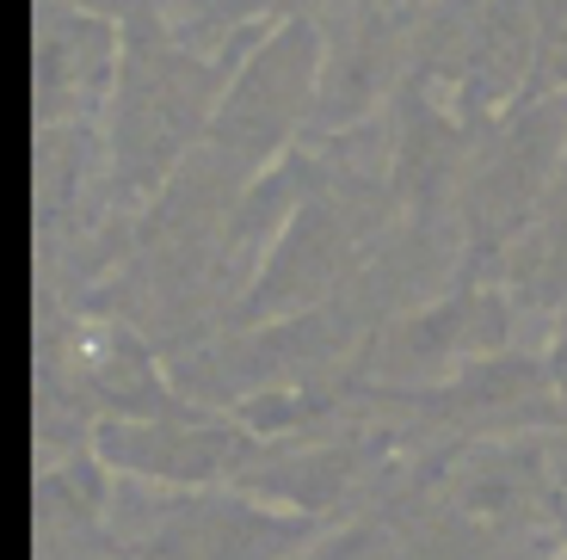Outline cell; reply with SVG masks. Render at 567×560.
I'll use <instances>...</instances> for the list:
<instances>
[{"instance_id":"6da1fadb","label":"cell","mask_w":567,"mask_h":560,"mask_svg":"<svg viewBox=\"0 0 567 560\" xmlns=\"http://www.w3.org/2000/svg\"><path fill=\"white\" fill-rule=\"evenodd\" d=\"M309 81H315V31L309 25L278 31V38L266 43V56L235 81L216 136H228V142H278L284 124L297 117V98L309 93Z\"/></svg>"},{"instance_id":"7a4b0ae2","label":"cell","mask_w":567,"mask_h":560,"mask_svg":"<svg viewBox=\"0 0 567 560\" xmlns=\"http://www.w3.org/2000/svg\"><path fill=\"white\" fill-rule=\"evenodd\" d=\"M555 560H567V548H561V554H555Z\"/></svg>"}]
</instances>
